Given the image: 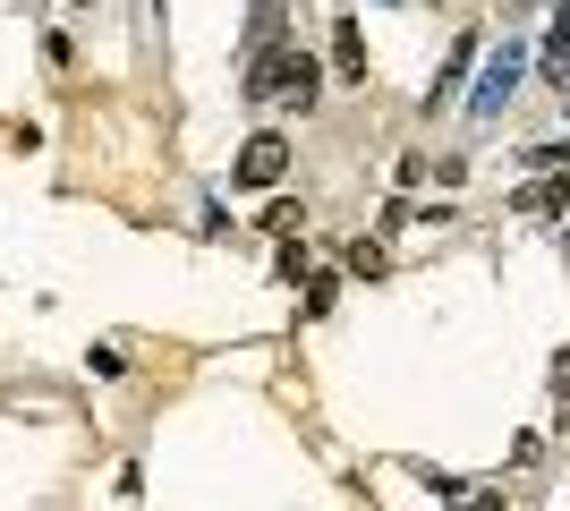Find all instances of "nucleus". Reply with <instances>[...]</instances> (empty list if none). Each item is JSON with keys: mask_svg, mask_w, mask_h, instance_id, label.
Returning <instances> with one entry per match:
<instances>
[{"mask_svg": "<svg viewBox=\"0 0 570 511\" xmlns=\"http://www.w3.org/2000/svg\"><path fill=\"white\" fill-rule=\"evenodd\" d=\"M324 95V60L315 51H289V43H264L247 60V102H289V111H315Z\"/></svg>", "mask_w": 570, "mask_h": 511, "instance_id": "nucleus-1", "label": "nucleus"}, {"mask_svg": "<svg viewBox=\"0 0 570 511\" xmlns=\"http://www.w3.org/2000/svg\"><path fill=\"white\" fill-rule=\"evenodd\" d=\"M520 77H528V43H520V35H502V51H485V60H476L469 111H476V120H502V111H511V95H520Z\"/></svg>", "mask_w": 570, "mask_h": 511, "instance_id": "nucleus-2", "label": "nucleus"}, {"mask_svg": "<svg viewBox=\"0 0 570 511\" xmlns=\"http://www.w3.org/2000/svg\"><path fill=\"white\" fill-rule=\"evenodd\" d=\"M282 170H289V137H273V128H256V137L238 146L230 179H238V188H282Z\"/></svg>", "mask_w": 570, "mask_h": 511, "instance_id": "nucleus-3", "label": "nucleus"}, {"mask_svg": "<svg viewBox=\"0 0 570 511\" xmlns=\"http://www.w3.org/2000/svg\"><path fill=\"white\" fill-rule=\"evenodd\" d=\"M476 60H485V51H476V35H460V43H452V60L434 69V95H426V111H443V102H452L460 86H469V69H476Z\"/></svg>", "mask_w": 570, "mask_h": 511, "instance_id": "nucleus-4", "label": "nucleus"}, {"mask_svg": "<svg viewBox=\"0 0 570 511\" xmlns=\"http://www.w3.org/2000/svg\"><path fill=\"white\" fill-rule=\"evenodd\" d=\"M333 69L350 77V86H357V77H366V43H357V26H350V18L333 26Z\"/></svg>", "mask_w": 570, "mask_h": 511, "instance_id": "nucleus-5", "label": "nucleus"}, {"mask_svg": "<svg viewBox=\"0 0 570 511\" xmlns=\"http://www.w3.org/2000/svg\"><path fill=\"white\" fill-rule=\"evenodd\" d=\"M520 214H570V179H537V188H520Z\"/></svg>", "mask_w": 570, "mask_h": 511, "instance_id": "nucleus-6", "label": "nucleus"}, {"mask_svg": "<svg viewBox=\"0 0 570 511\" xmlns=\"http://www.w3.org/2000/svg\"><path fill=\"white\" fill-rule=\"evenodd\" d=\"M264 230H273V239H298V230H307V205L273 196V205H264Z\"/></svg>", "mask_w": 570, "mask_h": 511, "instance_id": "nucleus-7", "label": "nucleus"}, {"mask_svg": "<svg viewBox=\"0 0 570 511\" xmlns=\"http://www.w3.org/2000/svg\"><path fill=\"white\" fill-rule=\"evenodd\" d=\"M307 316H333L341 307V273H307V298H298Z\"/></svg>", "mask_w": 570, "mask_h": 511, "instance_id": "nucleus-8", "label": "nucleus"}, {"mask_svg": "<svg viewBox=\"0 0 570 511\" xmlns=\"http://www.w3.org/2000/svg\"><path fill=\"white\" fill-rule=\"evenodd\" d=\"M562 60H570V0L553 9V43H546V69H562Z\"/></svg>", "mask_w": 570, "mask_h": 511, "instance_id": "nucleus-9", "label": "nucleus"}, {"mask_svg": "<svg viewBox=\"0 0 570 511\" xmlns=\"http://www.w3.org/2000/svg\"><path fill=\"white\" fill-rule=\"evenodd\" d=\"M86 366H95V375H102V384H119V375H128V358H119V350H111V341H102V350H95V358H86Z\"/></svg>", "mask_w": 570, "mask_h": 511, "instance_id": "nucleus-10", "label": "nucleus"}, {"mask_svg": "<svg viewBox=\"0 0 570 511\" xmlns=\"http://www.w3.org/2000/svg\"><path fill=\"white\" fill-rule=\"evenodd\" d=\"M460 511H502V494H485V487H469V494H460Z\"/></svg>", "mask_w": 570, "mask_h": 511, "instance_id": "nucleus-11", "label": "nucleus"}, {"mask_svg": "<svg viewBox=\"0 0 570 511\" xmlns=\"http://www.w3.org/2000/svg\"><path fill=\"white\" fill-rule=\"evenodd\" d=\"M553 86H562V102H570V60H562V69H553Z\"/></svg>", "mask_w": 570, "mask_h": 511, "instance_id": "nucleus-12", "label": "nucleus"}]
</instances>
